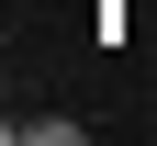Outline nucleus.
I'll use <instances>...</instances> for the list:
<instances>
[{"mask_svg": "<svg viewBox=\"0 0 157 146\" xmlns=\"http://www.w3.org/2000/svg\"><path fill=\"white\" fill-rule=\"evenodd\" d=\"M11 135H23V146H78V135H90V124H78V112H23V124H11Z\"/></svg>", "mask_w": 157, "mask_h": 146, "instance_id": "1", "label": "nucleus"}]
</instances>
